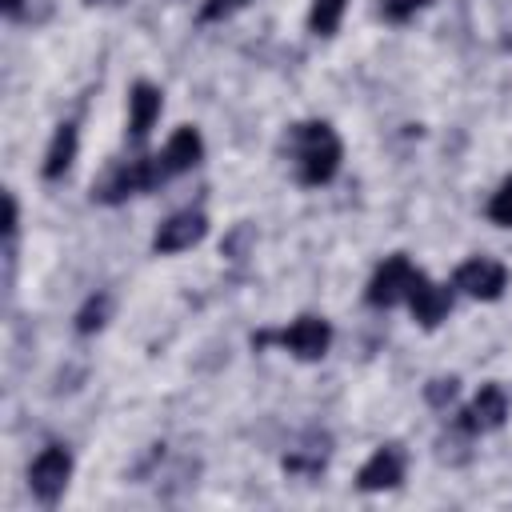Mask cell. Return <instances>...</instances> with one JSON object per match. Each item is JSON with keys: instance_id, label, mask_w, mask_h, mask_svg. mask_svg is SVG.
Here are the masks:
<instances>
[{"instance_id": "obj_1", "label": "cell", "mask_w": 512, "mask_h": 512, "mask_svg": "<svg viewBox=\"0 0 512 512\" xmlns=\"http://www.w3.org/2000/svg\"><path fill=\"white\" fill-rule=\"evenodd\" d=\"M340 136L328 124H296L292 128V160L300 184H328L340 168Z\"/></svg>"}, {"instance_id": "obj_2", "label": "cell", "mask_w": 512, "mask_h": 512, "mask_svg": "<svg viewBox=\"0 0 512 512\" xmlns=\"http://www.w3.org/2000/svg\"><path fill=\"white\" fill-rule=\"evenodd\" d=\"M164 176H160V164H156V156H144V160H124V164H116V168H108L96 184H92V196L96 200H104V204H120V200H128V196H136V192H148V188H156Z\"/></svg>"}, {"instance_id": "obj_3", "label": "cell", "mask_w": 512, "mask_h": 512, "mask_svg": "<svg viewBox=\"0 0 512 512\" xmlns=\"http://www.w3.org/2000/svg\"><path fill=\"white\" fill-rule=\"evenodd\" d=\"M268 340H276V344H284L288 352H296L300 360H320L324 352H328V344H332V328H328V320H316V316H300V320H292L288 328H280V332H260V336H252V344L260 348V344H268Z\"/></svg>"}, {"instance_id": "obj_4", "label": "cell", "mask_w": 512, "mask_h": 512, "mask_svg": "<svg viewBox=\"0 0 512 512\" xmlns=\"http://www.w3.org/2000/svg\"><path fill=\"white\" fill-rule=\"evenodd\" d=\"M68 476H72V456H68V448H60V444H48V448L32 460V468H28V484H32V492H36V500H44V504H56V496H60L64 484H68Z\"/></svg>"}, {"instance_id": "obj_5", "label": "cell", "mask_w": 512, "mask_h": 512, "mask_svg": "<svg viewBox=\"0 0 512 512\" xmlns=\"http://www.w3.org/2000/svg\"><path fill=\"white\" fill-rule=\"evenodd\" d=\"M412 280H416V268L408 264V256H388V260L376 268L372 284H368V304H376V308H392V304L408 300Z\"/></svg>"}, {"instance_id": "obj_6", "label": "cell", "mask_w": 512, "mask_h": 512, "mask_svg": "<svg viewBox=\"0 0 512 512\" xmlns=\"http://www.w3.org/2000/svg\"><path fill=\"white\" fill-rule=\"evenodd\" d=\"M504 284H508L504 264H496L488 256H476V260H468V264L456 268V288L468 292L472 300H496L504 292Z\"/></svg>"}, {"instance_id": "obj_7", "label": "cell", "mask_w": 512, "mask_h": 512, "mask_svg": "<svg viewBox=\"0 0 512 512\" xmlns=\"http://www.w3.org/2000/svg\"><path fill=\"white\" fill-rule=\"evenodd\" d=\"M208 232V220H204V212H176V216H168L160 228H156V236H152V248L156 252H184V248H192L200 236Z\"/></svg>"}, {"instance_id": "obj_8", "label": "cell", "mask_w": 512, "mask_h": 512, "mask_svg": "<svg viewBox=\"0 0 512 512\" xmlns=\"http://www.w3.org/2000/svg\"><path fill=\"white\" fill-rule=\"evenodd\" d=\"M408 308H412V316H416L424 328H436V324L448 316V308H452V292H448L444 284H432L428 276L416 272V280H412V288H408Z\"/></svg>"}, {"instance_id": "obj_9", "label": "cell", "mask_w": 512, "mask_h": 512, "mask_svg": "<svg viewBox=\"0 0 512 512\" xmlns=\"http://www.w3.org/2000/svg\"><path fill=\"white\" fill-rule=\"evenodd\" d=\"M200 156H204V140H200V132H196V128H176L172 140L164 144V152L156 156V164H160V176L172 180V176L188 172L192 164H200Z\"/></svg>"}, {"instance_id": "obj_10", "label": "cell", "mask_w": 512, "mask_h": 512, "mask_svg": "<svg viewBox=\"0 0 512 512\" xmlns=\"http://www.w3.org/2000/svg\"><path fill=\"white\" fill-rule=\"evenodd\" d=\"M400 480H404V452H400L396 444H384V448H376V452L368 456V464L360 468V476H356V484H360L364 492L396 488Z\"/></svg>"}, {"instance_id": "obj_11", "label": "cell", "mask_w": 512, "mask_h": 512, "mask_svg": "<svg viewBox=\"0 0 512 512\" xmlns=\"http://www.w3.org/2000/svg\"><path fill=\"white\" fill-rule=\"evenodd\" d=\"M504 416H508V396H504V388H500V384H484V388L472 396V404L464 408V428H468V432H492V428L504 424Z\"/></svg>"}, {"instance_id": "obj_12", "label": "cell", "mask_w": 512, "mask_h": 512, "mask_svg": "<svg viewBox=\"0 0 512 512\" xmlns=\"http://www.w3.org/2000/svg\"><path fill=\"white\" fill-rule=\"evenodd\" d=\"M156 116H160V88H152L144 80L132 84V92H128V140L144 144V136L156 124Z\"/></svg>"}, {"instance_id": "obj_13", "label": "cell", "mask_w": 512, "mask_h": 512, "mask_svg": "<svg viewBox=\"0 0 512 512\" xmlns=\"http://www.w3.org/2000/svg\"><path fill=\"white\" fill-rule=\"evenodd\" d=\"M72 160H76V124H60L48 144V156H44V176L48 180L64 176L72 168Z\"/></svg>"}, {"instance_id": "obj_14", "label": "cell", "mask_w": 512, "mask_h": 512, "mask_svg": "<svg viewBox=\"0 0 512 512\" xmlns=\"http://www.w3.org/2000/svg\"><path fill=\"white\" fill-rule=\"evenodd\" d=\"M344 4L348 0H312V12H308V28L316 36H332L340 16H344Z\"/></svg>"}, {"instance_id": "obj_15", "label": "cell", "mask_w": 512, "mask_h": 512, "mask_svg": "<svg viewBox=\"0 0 512 512\" xmlns=\"http://www.w3.org/2000/svg\"><path fill=\"white\" fill-rule=\"evenodd\" d=\"M108 312H112V296H104V292H96V296H88V304L80 308V316H76V332H96V328H104L108 324Z\"/></svg>"}, {"instance_id": "obj_16", "label": "cell", "mask_w": 512, "mask_h": 512, "mask_svg": "<svg viewBox=\"0 0 512 512\" xmlns=\"http://www.w3.org/2000/svg\"><path fill=\"white\" fill-rule=\"evenodd\" d=\"M488 216L496 220V224H504V228H512V176L500 184V192L492 196V204H488Z\"/></svg>"}, {"instance_id": "obj_17", "label": "cell", "mask_w": 512, "mask_h": 512, "mask_svg": "<svg viewBox=\"0 0 512 512\" xmlns=\"http://www.w3.org/2000/svg\"><path fill=\"white\" fill-rule=\"evenodd\" d=\"M428 0H380V12H384V20H408L416 8H424Z\"/></svg>"}, {"instance_id": "obj_18", "label": "cell", "mask_w": 512, "mask_h": 512, "mask_svg": "<svg viewBox=\"0 0 512 512\" xmlns=\"http://www.w3.org/2000/svg\"><path fill=\"white\" fill-rule=\"evenodd\" d=\"M248 0H204V8H200V20H224V16H232V12H240Z\"/></svg>"}, {"instance_id": "obj_19", "label": "cell", "mask_w": 512, "mask_h": 512, "mask_svg": "<svg viewBox=\"0 0 512 512\" xmlns=\"http://www.w3.org/2000/svg\"><path fill=\"white\" fill-rule=\"evenodd\" d=\"M452 396H456V380H452V376H448V380H432V384H428V400H432L436 408H440V404H448Z\"/></svg>"}, {"instance_id": "obj_20", "label": "cell", "mask_w": 512, "mask_h": 512, "mask_svg": "<svg viewBox=\"0 0 512 512\" xmlns=\"http://www.w3.org/2000/svg\"><path fill=\"white\" fill-rule=\"evenodd\" d=\"M20 8V0H4V12H16Z\"/></svg>"}]
</instances>
